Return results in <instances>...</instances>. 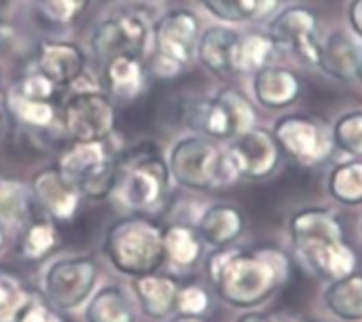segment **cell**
I'll use <instances>...</instances> for the list:
<instances>
[{"label": "cell", "instance_id": "cell-32", "mask_svg": "<svg viewBox=\"0 0 362 322\" xmlns=\"http://www.w3.org/2000/svg\"><path fill=\"white\" fill-rule=\"evenodd\" d=\"M34 197L32 189L21 180L0 176V221L23 223L30 219Z\"/></svg>", "mask_w": 362, "mask_h": 322}, {"label": "cell", "instance_id": "cell-4", "mask_svg": "<svg viewBox=\"0 0 362 322\" xmlns=\"http://www.w3.org/2000/svg\"><path fill=\"white\" fill-rule=\"evenodd\" d=\"M168 168L170 176L191 191L229 187L240 178L227 151L204 136L180 138L170 151Z\"/></svg>", "mask_w": 362, "mask_h": 322}, {"label": "cell", "instance_id": "cell-38", "mask_svg": "<svg viewBox=\"0 0 362 322\" xmlns=\"http://www.w3.org/2000/svg\"><path fill=\"white\" fill-rule=\"evenodd\" d=\"M45 15L55 23H72L87 6L89 0H38Z\"/></svg>", "mask_w": 362, "mask_h": 322}, {"label": "cell", "instance_id": "cell-9", "mask_svg": "<svg viewBox=\"0 0 362 322\" xmlns=\"http://www.w3.org/2000/svg\"><path fill=\"white\" fill-rule=\"evenodd\" d=\"M272 134L280 151L301 166H318L335 149L329 125L312 115H284L274 123Z\"/></svg>", "mask_w": 362, "mask_h": 322}, {"label": "cell", "instance_id": "cell-13", "mask_svg": "<svg viewBox=\"0 0 362 322\" xmlns=\"http://www.w3.org/2000/svg\"><path fill=\"white\" fill-rule=\"evenodd\" d=\"M199 36L197 15L189 8H174L165 13L153 30L155 55L187 68L197 55Z\"/></svg>", "mask_w": 362, "mask_h": 322}, {"label": "cell", "instance_id": "cell-14", "mask_svg": "<svg viewBox=\"0 0 362 322\" xmlns=\"http://www.w3.org/2000/svg\"><path fill=\"white\" fill-rule=\"evenodd\" d=\"M30 189L34 202L53 221H72L81 210L83 204L81 191L62 174L57 166L36 172Z\"/></svg>", "mask_w": 362, "mask_h": 322}, {"label": "cell", "instance_id": "cell-30", "mask_svg": "<svg viewBox=\"0 0 362 322\" xmlns=\"http://www.w3.org/2000/svg\"><path fill=\"white\" fill-rule=\"evenodd\" d=\"M6 108L25 127L47 130L57 121V106L53 102L25 98L15 87H11V91L6 93Z\"/></svg>", "mask_w": 362, "mask_h": 322}, {"label": "cell", "instance_id": "cell-40", "mask_svg": "<svg viewBox=\"0 0 362 322\" xmlns=\"http://www.w3.org/2000/svg\"><path fill=\"white\" fill-rule=\"evenodd\" d=\"M348 19L352 25L354 36L362 42V0H352L348 6Z\"/></svg>", "mask_w": 362, "mask_h": 322}, {"label": "cell", "instance_id": "cell-45", "mask_svg": "<svg viewBox=\"0 0 362 322\" xmlns=\"http://www.w3.org/2000/svg\"><path fill=\"white\" fill-rule=\"evenodd\" d=\"M0 85H2V72H0Z\"/></svg>", "mask_w": 362, "mask_h": 322}, {"label": "cell", "instance_id": "cell-29", "mask_svg": "<svg viewBox=\"0 0 362 322\" xmlns=\"http://www.w3.org/2000/svg\"><path fill=\"white\" fill-rule=\"evenodd\" d=\"M202 4L221 21L242 23L272 17L278 11L280 0H202Z\"/></svg>", "mask_w": 362, "mask_h": 322}, {"label": "cell", "instance_id": "cell-15", "mask_svg": "<svg viewBox=\"0 0 362 322\" xmlns=\"http://www.w3.org/2000/svg\"><path fill=\"white\" fill-rule=\"evenodd\" d=\"M288 234L295 253L346 240V229L341 219L333 210L320 206L297 210L288 221Z\"/></svg>", "mask_w": 362, "mask_h": 322}, {"label": "cell", "instance_id": "cell-8", "mask_svg": "<svg viewBox=\"0 0 362 322\" xmlns=\"http://www.w3.org/2000/svg\"><path fill=\"white\" fill-rule=\"evenodd\" d=\"M100 268L91 257H66L53 261L42 276V295L62 312L81 308L93 295Z\"/></svg>", "mask_w": 362, "mask_h": 322}, {"label": "cell", "instance_id": "cell-36", "mask_svg": "<svg viewBox=\"0 0 362 322\" xmlns=\"http://www.w3.org/2000/svg\"><path fill=\"white\" fill-rule=\"evenodd\" d=\"M13 87H15L21 96L32 98V100H42V102H53L55 91H57V85H55L51 79H47L42 72H38V70L25 74V76L19 79Z\"/></svg>", "mask_w": 362, "mask_h": 322}, {"label": "cell", "instance_id": "cell-39", "mask_svg": "<svg viewBox=\"0 0 362 322\" xmlns=\"http://www.w3.org/2000/svg\"><path fill=\"white\" fill-rule=\"evenodd\" d=\"M297 318L288 312H246L235 322H295Z\"/></svg>", "mask_w": 362, "mask_h": 322}, {"label": "cell", "instance_id": "cell-20", "mask_svg": "<svg viewBox=\"0 0 362 322\" xmlns=\"http://www.w3.org/2000/svg\"><path fill=\"white\" fill-rule=\"evenodd\" d=\"M136 293V301L140 310L153 321H165L176 314V299L180 291V282L172 276L153 272L146 276H138L132 282Z\"/></svg>", "mask_w": 362, "mask_h": 322}, {"label": "cell", "instance_id": "cell-34", "mask_svg": "<svg viewBox=\"0 0 362 322\" xmlns=\"http://www.w3.org/2000/svg\"><path fill=\"white\" fill-rule=\"evenodd\" d=\"M13 322H66V318L62 310H57L53 304L45 299V295L28 293Z\"/></svg>", "mask_w": 362, "mask_h": 322}, {"label": "cell", "instance_id": "cell-26", "mask_svg": "<svg viewBox=\"0 0 362 322\" xmlns=\"http://www.w3.org/2000/svg\"><path fill=\"white\" fill-rule=\"evenodd\" d=\"M276 53H278V45L269 34L263 32H248L244 36L240 34L233 49V72L257 74L259 70L272 66Z\"/></svg>", "mask_w": 362, "mask_h": 322}, {"label": "cell", "instance_id": "cell-28", "mask_svg": "<svg viewBox=\"0 0 362 322\" xmlns=\"http://www.w3.org/2000/svg\"><path fill=\"white\" fill-rule=\"evenodd\" d=\"M327 189L341 206H362V159L337 161L329 172Z\"/></svg>", "mask_w": 362, "mask_h": 322}, {"label": "cell", "instance_id": "cell-1", "mask_svg": "<svg viewBox=\"0 0 362 322\" xmlns=\"http://www.w3.org/2000/svg\"><path fill=\"white\" fill-rule=\"evenodd\" d=\"M204 270L227 306L248 312L286 287L293 276V259L278 246H225L206 257Z\"/></svg>", "mask_w": 362, "mask_h": 322}, {"label": "cell", "instance_id": "cell-44", "mask_svg": "<svg viewBox=\"0 0 362 322\" xmlns=\"http://www.w3.org/2000/svg\"><path fill=\"white\" fill-rule=\"evenodd\" d=\"M2 127H4V119H2V113H0V134H2Z\"/></svg>", "mask_w": 362, "mask_h": 322}, {"label": "cell", "instance_id": "cell-37", "mask_svg": "<svg viewBox=\"0 0 362 322\" xmlns=\"http://www.w3.org/2000/svg\"><path fill=\"white\" fill-rule=\"evenodd\" d=\"M28 297V291L11 276H0V322H13L19 306Z\"/></svg>", "mask_w": 362, "mask_h": 322}, {"label": "cell", "instance_id": "cell-18", "mask_svg": "<svg viewBox=\"0 0 362 322\" xmlns=\"http://www.w3.org/2000/svg\"><path fill=\"white\" fill-rule=\"evenodd\" d=\"M255 100L269 110H284L301 96V79L284 66H267L252 74Z\"/></svg>", "mask_w": 362, "mask_h": 322}, {"label": "cell", "instance_id": "cell-12", "mask_svg": "<svg viewBox=\"0 0 362 322\" xmlns=\"http://www.w3.org/2000/svg\"><path fill=\"white\" fill-rule=\"evenodd\" d=\"M240 178L265 180L280 166V146L269 130L252 127L231 140L225 149Z\"/></svg>", "mask_w": 362, "mask_h": 322}, {"label": "cell", "instance_id": "cell-27", "mask_svg": "<svg viewBox=\"0 0 362 322\" xmlns=\"http://www.w3.org/2000/svg\"><path fill=\"white\" fill-rule=\"evenodd\" d=\"M87 322H136V308L121 287H104L95 291L85 308Z\"/></svg>", "mask_w": 362, "mask_h": 322}, {"label": "cell", "instance_id": "cell-17", "mask_svg": "<svg viewBox=\"0 0 362 322\" xmlns=\"http://www.w3.org/2000/svg\"><path fill=\"white\" fill-rule=\"evenodd\" d=\"M106 96L112 102L129 104L148 89V68L142 57L117 55L102 66Z\"/></svg>", "mask_w": 362, "mask_h": 322}, {"label": "cell", "instance_id": "cell-33", "mask_svg": "<svg viewBox=\"0 0 362 322\" xmlns=\"http://www.w3.org/2000/svg\"><path fill=\"white\" fill-rule=\"evenodd\" d=\"M333 146L348 157L362 159V110L341 115L331 127Z\"/></svg>", "mask_w": 362, "mask_h": 322}, {"label": "cell", "instance_id": "cell-24", "mask_svg": "<svg viewBox=\"0 0 362 322\" xmlns=\"http://www.w3.org/2000/svg\"><path fill=\"white\" fill-rule=\"evenodd\" d=\"M322 301L335 318L362 322V274L354 272L346 278L329 282L322 293Z\"/></svg>", "mask_w": 362, "mask_h": 322}, {"label": "cell", "instance_id": "cell-41", "mask_svg": "<svg viewBox=\"0 0 362 322\" xmlns=\"http://www.w3.org/2000/svg\"><path fill=\"white\" fill-rule=\"evenodd\" d=\"M6 246V227H4V221H0V253L4 251Z\"/></svg>", "mask_w": 362, "mask_h": 322}, {"label": "cell", "instance_id": "cell-2", "mask_svg": "<svg viewBox=\"0 0 362 322\" xmlns=\"http://www.w3.org/2000/svg\"><path fill=\"white\" fill-rule=\"evenodd\" d=\"M163 231L165 227L148 214L121 217L106 231L104 253L119 274L138 278L159 272L165 263Z\"/></svg>", "mask_w": 362, "mask_h": 322}, {"label": "cell", "instance_id": "cell-6", "mask_svg": "<svg viewBox=\"0 0 362 322\" xmlns=\"http://www.w3.org/2000/svg\"><path fill=\"white\" fill-rule=\"evenodd\" d=\"M187 123L210 140H233L257 123L252 102L238 89L225 87L210 100H197L187 110Z\"/></svg>", "mask_w": 362, "mask_h": 322}, {"label": "cell", "instance_id": "cell-23", "mask_svg": "<svg viewBox=\"0 0 362 322\" xmlns=\"http://www.w3.org/2000/svg\"><path fill=\"white\" fill-rule=\"evenodd\" d=\"M240 34L225 25L208 28L197 42V59L216 76L233 74V49Z\"/></svg>", "mask_w": 362, "mask_h": 322}, {"label": "cell", "instance_id": "cell-19", "mask_svg": "<svg viewBox=\"0 0 362 322\" xmlns=\"http://www.w3.org/2000/svg\"><path fill=\"white\" fill-rule=\"evenodd\" d=\"M295 255L314 276H318L320 280H327V282L346 278V276L354 274L358 268V255L350 246L348 240L331 242V244L301 251Z\"/></svg>", "mask_w": 362, "mask_h": 322}, {"label": "cell", "instance_id": "cell-3", "mask_svg": "<svg viewBox=\"0 0 362 322\" xmlns=\"http://www.w3.org/2000/svg\"><path fill=\"white\" fill-rule=\"evenodd\" d=\"M170 193L168 161L155 149H138L117 161L112 193L119 204L132 212H157Z\"/></svg>", "mask_w": 362, "mask_h": 322}, {"label": "cell", "instance_id": "cell-5", "mask_svg": "<svg viewBox=\"0 0 362 322\" xmlns=\"http://www.w3.org/2000/svg\"><path fill=\"white\" fill-rule=\"evenodd\" d=\"M57 121L72 142L108 140L117 125V108L102 89L81 87L74 81L57 108Z\"/></svg>", "mask_w": 362, "mask_h": 322}, {"label": "cell", "instance_id": "cell-7", "mask_svg": "<svg viewBox=\"0 0 362 322\" xmlns=\"http://www.w3.org/2000/svg\"><path fill=\"white\" fill-rule=\"evenodd\" d=\"M57 168L85 200H104L112 193L117 159L106 140L72 142L62 153Z\"/></svg>", "mask_w": 362, "mask_h": 322}, {"label": "cell", "instance_id": "cell-42", "mask_svg": "<svg viewBox=\"0 0 362 322\" xmlns=\"http://www.w3.org/2000/svg\"><path fill=\"white\" fill-rule=\"evenodd\" d=\"M295 322H320V321H312V318H297Z\"/></svg>", "mask_w": 362, "mask_h": 322}, {"label": "cell", "instance_id": "cell-25", "mask_svg": "<svg viewBox=\"0 0 362 322\" xmlns=\"http://www.w3.org/2000/svg\"><path fill=\"white\" fill-rule=\"evenodd\" d=\"M163 246H165V261L174 268L191 270L199 263L204 255V240L193 225L174 223L163 231Z\"/></svg>", "mask_w": 362, "mask_h": 322}, {"label": "cell", "instance_id": "cell-31", "mask_svg": "<svg viewBox=\"0 0 362 322\" xmlns=\"http://www.w3.org/2000/svg\"><path fill=\"white\" fill-rule=\"evenodd\" d=\"M57 244H59V234L55 225L47 219H38L32 221L21 234L19 255L30 263H38L45 261L57 248Z\"/></svg>", "mask_w": 362, "mask_h": 322}, {"label": "cell", "instance_id": "cell-16", "mask_svg": "<svg viewBox=\"0 0 362 322\" xmlns=\"http://www.w3.org/2000/svg\"><path fill=\"white\" fill-rule=\"evenodd\" d=\"M36 70L57 87H70L85 74V55L68 40H42L36 51Z\"/></svg>", "mask_w": 362, "mask_h": 322}, {"label": "cell", "instance_id": "cell-21", "mask_svg": "<svg viewBox=\"0 0 362 322\" xmlns=\"http://www.w3.org/2000/svg\"><path fill=\"white\" fill-rule=\"evenodd\" d=\"M362 57V42L344 30L333 32L325 42H322V53H320V64L325 74H329L335 81L341 83H352L358 81V66Z\"/></svg>", "mask_w": 362, "mask_h": 322}, {"label": "cell", "instance_id": "cell-43", "mask_svg": "<svg viewBox=\"0 0 362 322\" xmlns=\"http://www.w3.org/2000/svg\"><path fill=\"white\" fill-rule=\"evenodd\" d=\"M358 81H362V57H361V66H358Z\"/></svg>", "mask_w": 362, "mask_h": 322}, {"label": "cell", "instance_id": "cell-35", "mask_svg": "<svg viewBox=\"0 0 362 322\" xmlns=\"http://www.w3.org/2000/svg\"><path fill=\"white\" fill-rule=\"evenodd\" d=\"M210 310V293L202 284H180L176 299V314L204 316Z\"/></svg>", "mask_w": 362, "mask_h": 322}, {"label": "cell", "instance_id": "cell-22", "mask_svg": "<svg viewBox=\"0 0 362 322\" xmlns=\"http://www.w3.org/2000/svg\"><path fill=\"white\" fill-rule=\"evenodd\" d=\"M244 227H246V219L242 210L231 204L208 206L195 223V229L202 236L204 244H210L214 248L233 246L242 238Z\"/></svg>", "mask_w": 362, "mask_h": 322}, {"label": "cell", "instance_id": "cell-11", "mask_svg": "<svg viewBox=\"0 0 362 322\" xmlns=\"http://www.w3.org/2000/svg\"><path fill=\"white\" fill-rule=\"evenodd\" d=\"M278 49H291L303 64L318 66L322 40L318 36V17L308 6H286L274 15L267 32Z\"/></svg>", "mask_w": 362, "mask_h": 322}, {"label": "cell", "instance_id": "cell-10", "mask_svg": "<svg viewBox=\"0 0 362 322\" xmlns=\"http://www.w3.org/2000/svg\"><path fill=\"white\" fill-rule=\"evenodd\" d=\"M151 38V23L146 17L134 11H125L117 17L102 21L93 36L91 49L95 59L104 66L108 59L117 55H132L142 57Z\"/></svg>", "mask_w": 362, "mask_h": 322}]
</instances>
